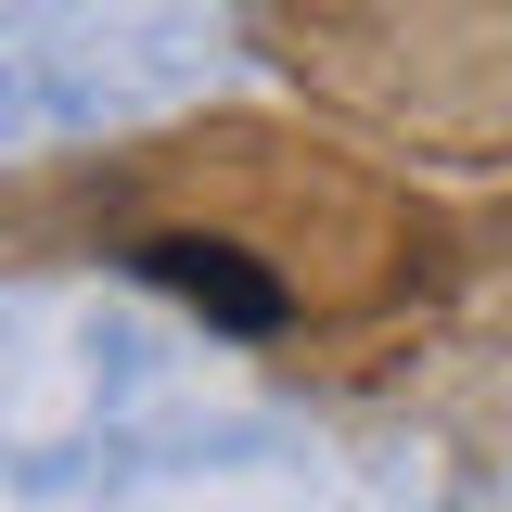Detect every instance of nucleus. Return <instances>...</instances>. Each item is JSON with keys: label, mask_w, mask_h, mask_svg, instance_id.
Instances as JSON below:
<instances>
[{"label": "nucleus", "mask_w": 512, "mask_h": 512, "mask_svg": "<svg viewBox=\"0 0 512 512\" xmlns=\"http://www.w3.org/2000/svg\"><path fill=\"white\" fill-rule=\"evenodd\" d=\"M141 269H154L167 295H192L205 320H231V333H282V282H269L244 244H192V231H167V244H141Z\"/></svg>", "instance_id": "f257e3e1"}]
</instances>
